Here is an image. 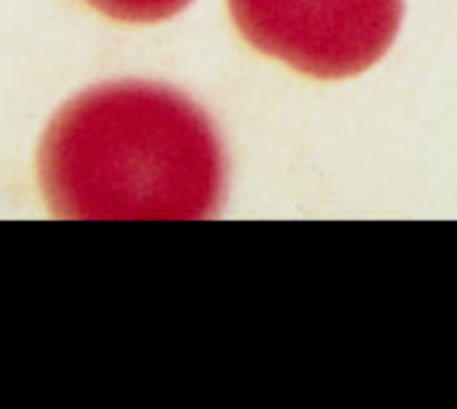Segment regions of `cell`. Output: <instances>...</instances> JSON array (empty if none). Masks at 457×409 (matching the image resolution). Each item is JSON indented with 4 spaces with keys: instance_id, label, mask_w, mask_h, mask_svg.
Wrapping results in <instances>:
<instances>
[{
    "instance_id": "cell-1",
    "label": "cell",
    "mask_w": 457,
    "mask_h": 409,
    "mask_svg": "<svg viewBox=\"0 0 457 409\" xmlns=\"http://www.w3.org/2000/svg\"><path fill=\"white\" fill-rule=\"evenodd\" d=\"M36 167L49 213L71 221H199L226 191L210 116L154 81H108L68 100Z\"/></svg>"
},
{
    "instance_id": "cell-2",
    "label": "cell",
    "mask_w": 457,
    "mask_h": 409,
    "mask_svg": "<svg viewBox=\"0 0 457 409\" xmlns=\"http://www.w3.org/2000/svg\"><path fill=\"white\" fill-rule=\"evenodd\" d=\"M240 36L312 79H350L385 57L403 0H228Z\"/></svg>"
},
{
    "instance_id": "cell-3",
    "label": "cell",
    "mask_w": 457,
    "mask_h": 409,
    "mask_svg": "<svg viewBox=\"0 0 457 409\" xmlns=\"http://www.w3.org/2000/svg\"><path fill=\"white\" fill-rule=\"evenodd\" d=\"M84 4L116 22L151 25L175 17L191 0H84Z\"/></svg>"
}]
</instances>
